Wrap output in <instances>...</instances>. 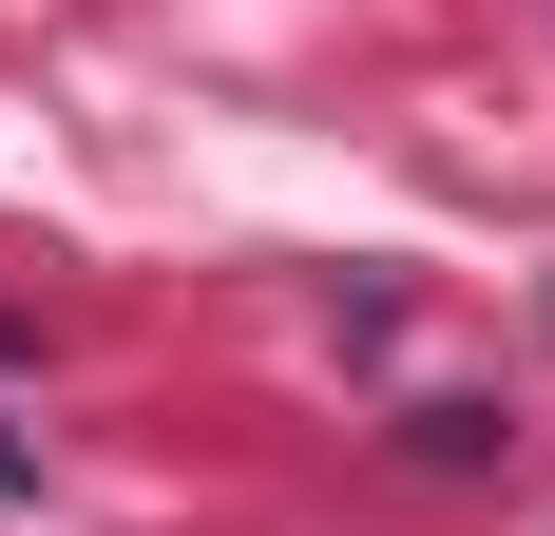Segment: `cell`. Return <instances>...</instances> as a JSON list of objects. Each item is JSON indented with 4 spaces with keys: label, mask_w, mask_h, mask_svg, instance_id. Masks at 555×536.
I'll use <instances>...</instances> for the list:
<instances>
[]
</instances>
